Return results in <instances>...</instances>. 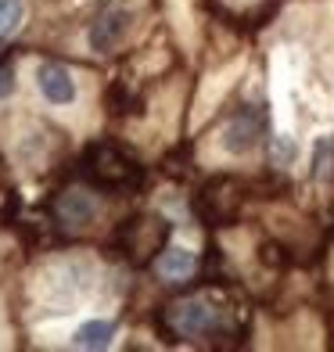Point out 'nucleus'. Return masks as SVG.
Returning a JSON list of instances; mask_svg holds the SVG:
<instances>
[{
    "instance_id": "nucleus-1",
    "label": "nucleus",
    "mask_w": 334,
    "mask_h": 352,
    "mask_svg": "<svg viewBox=\"0 0 334 352\" xmlns=\"http://www.w3.org/2000/svg\"><path fill=\"white\" fill-rule=\"evenodd\" d=\"M90 187L98 190H111V195H122V190H137L144 184V166L137 162L133 155H126L115 140H93L79 155V169H76Z\"/></svg>"
},
{
    "instance_id": "nucleus-2",
    "label": "nucleus",
    "mask_w": 334,
    "mask_h": 352,
    "mask_svg": "<svg viewBox=\"0 0 334 352\" xmlns=\"http://www.w3.org/2000/svg\"><path fill=\"white\" fill-rule=\"evenodd\" d=\"M158 331H166L169 342H198V338H223L230 334L223 327V309H216L209 298H180L158 313Z\"/></svg>"
},
{
    "instance_id": "nucleus-3",
    "label": "nucleus",
    "mask_w": 334,
    "mask_h": 352,
    "mask_svg": "<svg viewBox=\"0 0 334 352\" xmlns=\"http://www.w3.org/2000/svg\"><path fill=\"white\" fill-rule=\"evenodd\" d=\"M166 241H169V219H162V216H130L119 223L115 237H111V245L119 248V255L130 259L133 266H144V263L158 259Z\"/></svg>"
},
{
    "instance_id": "nucleus-4",
    "label": "nucleus",
    "mask_w": 334,
    "mask_h": 352,
    "mask_svg": "<svg viewBox=\"0 0 334 352\" xmlns=\"http://www.w3.org/2000/svg\"><path fill=\"white\" fill-rule=\"evenodd\" d=\"M248 201V184L237 176H212L194 195V216L205 227H230Z\"/></svg>"
},
{
    "instance_id": "nucleus-5",
    "label": "nucleus",
    "mask_w": 334,
    "mask_h": 352,
    "mask_svg": "<svg viewBox=\"0 0 334 352\" xmlns=\"http://www.w3.org/2000/svg\"><path fill=\"white\" fill-rule=\"evenodd\" d=\"M266 130V111L263 108H241L237 116L227 122V133H223V148L230 155H245L259 144Z\"/></svg>"
},
{
    "instance_id": "nucleus-6",
    "label": "nucleus",
    "mask_w": 334,
    "mask_h": 352,
    "mask_svg": "<svg viewBox=\"0 0 334 352\" xmlns=\"http://www.w3.org/2000/svg\"><path fill=\"white\" fill-rule=\"evenodd\" d=\"M93 212H98V205L87 190H61V195L51 201V216L58 227L65 230H83L93 223Z\"/></svg>"
},
{
    "instance_id": "nucleus-7",
    "label": "nucleus",
    "mask_w": 334,
    "mask_h": 352,
    "mask_svg": "<svg viewBox=\"0 0 334 352\" xmlns=\"http://www.w3.org/2000/svg\"><path fill=\"white\" fill-rule=\"evenodd\" d=\"M126 29H130V11L108 8V11H101L98 19H93V25H90V47H93L98 54L115 51L119 40L126 36Z\"/></svg>"
},
{
    "instance_id": "nucleus-8",
    "label": "nucleus",
    "mask_w": 334,
    "mask_h": 352,
    "mask_svg": "<svg viewBox=\"0 0 334 352\" xmlns=\"http://www.w3.org/2000/svg\"><path fill=\"white\" fill-rule=\"evenodd\" d=\"M36 83H40V94L51 104H72L76 101V83H72V72L58 61H47L36 72Z\"/></svg>"
},
{
    "instance_id": "nucleus-9",
    "label": "nucleus",
    "mask_w": 334,
    "mask_h": 352,
    "mask_svg": "<svg viewBox=\"0 0 334 352\" xmlns=\"http://www.w3.org/2000/svg\"><path fill=\"white\" fill-rule=\"evenodd\" d=\"M194 266H198V259H194V252H190V248H166L162 255H158V263H155L158 277H162L166 284H183V280H190Z\"/></svg>"
},
{
    "instance_id": "nucleus-10",
    "label": "nucleus",
    "mask_w": 334,
    "mask_h": 352,
    "mask_svg": "<svg viewBox=\"0 0 334 352\" xmlns=\"http://www.w3.org/2000/svg\"><path fill=\"white\" fill-rule=\"evenodd\" d=\"M137 104H140V101L133 98V90L126 87V79H115V83L104 90V108H108V116H133V111H140Z\"/></svg>"
},
{
    "instance_id": "nucleus-11",
    "label": "nucleus",
    "mask_w": 334,
    "mask_h": 352,
    "mask_svg": "<svg viewBox=\"0 0 334 352\" xmlns=\"http://www.w3.org/2000/svg\"><path fill=\"white\" fill-rule=\"evenodd\" d=\"M111 334H115V324L111 320H90L76 331V345L79 349H104L111 342Z\"/></svg>"
},
{
    "instance_id": "nucleus-12",
    "label": "nucleus",
    "mask_w": 334,
    "mask_h": 352,
    "mask_svg": "<svg viewBox=\"0 0 334 352\" xmlns=\"http://www.w3.org/2000/svg\"><path fill=\"white\" fill-rule=\"evenodd\" d=\"M25 19V4L22 0H0V36H11Z\"/></svg>"
},
{
    "instance_id": "nucleus-13",
    "label": "nucleus",
    "mask_w": 334,
    "mask_h": 352,
    "mask_svg": "<svg viewBox=\"0 0 334 352\" xmlns=\"http://www.w3.org/2000/svg\"><path fill=\"white\" fill-rule=\"evenodd\" d=\"M291 158H295V144L288 137H277L274 140V166H291Z\"/></svg>"
},
{
    "instance_id": "nucleus-14",
    "label": "nucleus",
    "mask_w": 334,
    "mask_h": 352,
    "mask_svg": "<svg viewBox=\"0 0 334 352\" xmlns=\"http://www.w3.org/2000/svg\"><path fill=\"white\" fill-rule=\"evenodd\" d=\"M11 90H14V72L8 65H0V101H4Z\"/></svg>"
}]
</instances>
